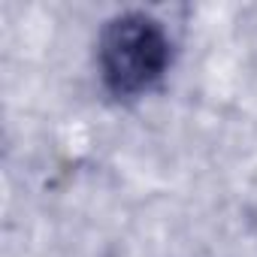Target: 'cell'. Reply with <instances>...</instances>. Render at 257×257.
<instances>
[{
  "instance_id": "1",
  "label": "cell",
  "mask_w": 257,
  "mask_h": 257,
  "mask_svg": "<svg viewBox=\"0 0 257 257\" xmlns=\"http://www.w3.org/2000/svg\"><path fill=\"white\" fill-rule=\"evenodd\" d=\"M173 43L164 25L146 13L115 16L97 46V64L103 85L112 97L131 100L155 88L170 67Z\"/></svg>"
}]
</instances>
